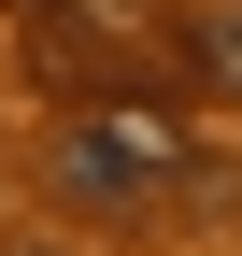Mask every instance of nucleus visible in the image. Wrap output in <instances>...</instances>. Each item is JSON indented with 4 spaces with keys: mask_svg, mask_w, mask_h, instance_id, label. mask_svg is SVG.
Segmentation results:
<instances>
[{
    "mask_svg": "<svg viewBox=\"0 0 242 256\" xmlns=\"http://www.w3.org/2000/svg\"><path fill=\"white\" fill-rule=\"evenodd\" d=\"M43 185L86 214V228H128V214H157V200L200 185L186 114H171L157 86H86V100L57 114V142H43Z\"/></svg>",
    "mask_w": 242,
    "mask_h": 256,
    "instance_id": "1",
    "label": "nucleus"
},
{
    "mask_svg": "<svg viewBox=\"0 0 242 256\" xmlns=\"http://www.w3.org/2000/svg\"><path fill=\"white\" fill-rule=\"evenodd\" d=\"M28 72L43 86H142V57L114 43V0H28Z\"/></svg>",
    "mask_w": 242,
    "mask_h": 256,
    "instance_id": "2",
    "label": "nucleus"
},
{
    "mask_svg": "<svg viewBox=\"0 0 242 256\" xmlns=\"http://www.w3.org/2000/svg\"><path fill=\"white\" fill-rule=\"evenodd\" d=\"M186 57H200V86H214V100H242V0H214V14L186 28Z\"/></svg>",
    "mask_w": 242,
    "mask_h": 256,
    "instance_id": "3",
    "label": "nucleus"
},
{
    "mask_svg": "<svg viewBox=\"0 0 242 256\" xmlns=\"http://www.w3.org/2000/svg\"><path fill=\"white\" fill-rule=\"evenodd\" d=\"M0 256H57V242H0Z\"/></svg>",
    "mask_w": 242,
    "mask_h": 256,
    "instance_id": "4",
    "label": "nucleus"
}]
</instances>
